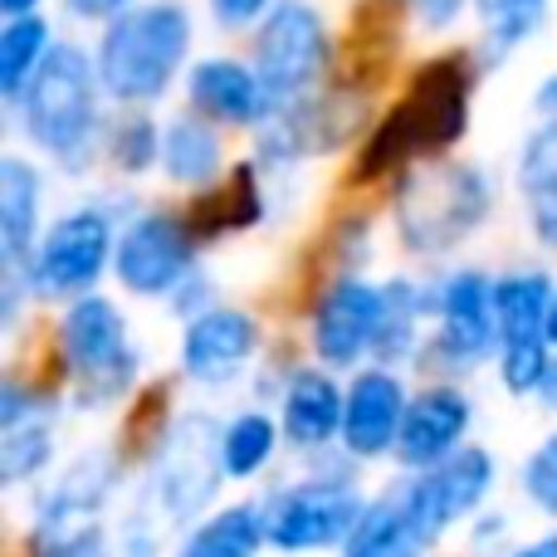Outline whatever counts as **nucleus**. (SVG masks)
Wrapping results in <instances>:
<instances>
[{"mask_svg": "<svg viewBox=\"0 0 557 557\" xmlns=\"http://www.w3.org/2000/svg\"><path fill=\"white\" fill-rule=\"evenodd\" d=\"M557 347L548 337H523V343H504L499 347V382L509 396H539L548 382Z\"/></svg>", "mask_w": 557, "mask_h": 557, "instance_id": "nucleus-32", "label": "nucleus"}, {"mask_svg": "<svg viewBox=\"0 0 557 557\" xmlns=\"http://www.w3.org/2000/svg\"><path fill=\"white\" fill-rule=\"evenodd\" d=\"M69 10L84 15V20H113V15L127 10V0H69Z\"/></svg>", "mask_w": 557, "mask_h": 557, "instance_id": "nucleus-39", "label": "nucleus"}, {"mask_svg": "<svg viewBox=\"0 0 557 557\" xmlns=\"http://www.w3.org/2000/svg\"><path fill=\"white\" fill-rule=\"evenodd\" d=\"M278 431H284V425H274V416H264V411H240L235 421H225L221 425L225 480H255V474L274 460Z\"/></svg>", "mask_w": 557, "mask_h": 557, "instance_id": "nucleus-29", "label": "nucleus"}, {"mask_svg": "<svg viewBox=\"0 0 557 557\" xmlns=\"http://www.w3.org/2000/svg\"><path fill=\"white\" fill-rule=\"evenodd\" d=\"M435 313H441V333H435V362L470 372L484 357L504 347L499 337V308H494V278L484 270H455L435 288Z\"/></svg>", "mask_w": 557, "mask_h": 557, "instance_id": "nucleus-12", "label": "nucleus"}, {"mask_svg": "<svg viewBox=\"0 0 557 557\" xmlns=\"http://www.w3.org/2000/svg\"><path fill=\"white\" fill-rule=\"evenodd\" d=\"M509 557H557V533H543V539L523 543V548H513Z\"/></svg>", "mask_w": 557, "mask_h": 557, "instance_id": "nucleus-40", "label": "nucleus"}, {"mask_svg": "<svg viewBox=\"0 0 557 557\" xmlns=\"http://www.w3.org/2000/svg\"><path fill=\"white\" fill-rule=\"evenodd\" d=\"M494 211V186L480 166L470 162H435L416 166L396 182L392 196V221L396 240L421 260L450 255L465 245Z\"/></svg>", "mask_w": 557, "mask_h": 557, "instance_id": "nucleus-4", "label": "nucleus"}, {"mask_svg": "<svg viewBox=\"0 0 557 557\" xmlns=\"http://www.w3.org/2000/svg\"><path fill=\"white\" fill-rule=\"evenodd\" d=\"M553 274L543 270H513L494 278V308H499V337L523 343V337H548V308H553Z\"/></svg>", "mask_w": 557, "mask_h": 557, "instance_id": "nucleus-25", "label": "nucleus"}, {"mask_svg": "<svg viewBox=\"0 0 557 557\" xmlns=\"http://www.w3.org/2000/svg\"><path fill=\"white\" fill-rule=\"evenodd\" d=\"M376 327H382V288L357 274H343L318 294L308 318V343L323 367H357L372 357Z\"/></svg>", "mask_w": 557, "mask_h": 557, "instance_id": "nucleus-13", "label": "nucleus"}, {"mask_svg": "<svg viewBox=\"0 0 557 557\" xmlns=\"http://www.w3.org/2000/svg\"><path fill=\"white\" fill-rule=\"evenodd\" d=\"M343 411H347V392L318 367L288 376L284 396H278V425L298 450H323V445L343 441Z\"/></svg>", "mask_w": 557, "mask_h": 557, "instance_id": "nucleus-18", "label": "nucleus"}, {"mask_svg": "<svg viewBox=\"0 0 557 557\" xmlns=\"http://www.w3.org/2000/svg\"><path fill=\"white\" fill-rule=\"evenodd\" d=\"M425 553H431V533L416 523L401 484L367 499L343 543V557H425Z\"/></svg>", "mask_w": 557, "mask_h": 557, "instance_id": "nucleus-19", "label": "nucleus"}, {"mask_svg": "<svg viewBox=\"0 0 557 557\" xmlns=\"http://www.w3.org/2000/svg\"><path fill=\"white\" fill-rule=\"evenodd\" d=\"M186 49H191V20L182 5L157 0V5H133L108 20L98 39V78L103 94L123 108H147L172 88L182 74Z\"/></svg>", "mask_w": 557, "mask_h": 557, "instance_id": "nucleus-3", "label": "nucleus"}, {"mask_svg": "<svg viewBox=\"0 0 557 557\" xmlns=\"http://www.w3.org/2000/svg\"><path fill=\"white\" fill-rule=\"evenodd\" d=\"M162 172H166V182L196 186V191L221 182L225 147H221V137H215V127L206 123V113L201 117L182 113L162 127Z\"/></svg>", "mask_w": 557, "mask_h": 557, "instance_id": "nucleus-23", "label": "nucleus"}, {"mask_svg": "<svg viewBox=\"0 0 557 557\" xmlns=\"http://www.w3.org/2000/svg\"><path fill=\"white\" fill-rule=\"evenodd\" d=\"M186 94L191 108L215 123H235V127H260L274 113L270 88H264L260 69L240 64V59H201V64L186 74Z\"/></svg>", "mask_w": 557, "mask_h": 557, "instance_id": "nucleus-17", "label": "nucleus"}, {"mask_svg": "<svg viewBox=\"0 0 557 557\" xmlns=\"http://www.w3.org/2000/svg\"><path fill=\"white\" fill-rule=\"evenodd\" d=\"M29 557H123L108 543L98 523H74V529H35L29 533Z\"/></svg>", "mask_w": 557, "mask_h": 557, "instance_id": "nucleus-34", "label": "nucleus"}, {"mask_svg": "<svg viewBox=\"0 0 557 557\" xmlns=\"http://www.w3.org/2000/svg\"><path fill=\"white\" fill-rule=\"evenodd\" d=\"M54 347L64 372L74 376V401L84 411H103V406L123 401V392L137 376V352L127 343V318L103 294L69 298L64 318L54 327Z\"/></svg>", "mask_w": 557, "mask_h": 557, "instance_id": "nucleus-5", "label": "nucleus"}, {"mask_svg": "<svg viewBox=\"0 0 557 557\" xmlns=\"http://www.w3.org/2000/svg\"><path fill=\"white\" fill-rule=\"evenodd\" d=\"M103 152L123 176H147L157 162H162V133H157L152 117L133 113V117H123V123L108 133Z\"/></svg>", "mask_w": 557, "mask_h": 557, "instance_id": "nucleus-31", "label": "nucleus"}, {"mask_svg": "<svg viewBox=\"0 0 557 557\" xmlns=\"http://www.w3.org/2000/svg\"><path fill=\"white\" fill-rule=\"evenodd\" d=\"M406 406H411V392H406L396 367L376 362V367H367V372H357L352 386H347V411H343L347 460H382V455H396V441H401V425H406Z\"/></svg>", "mask_w": 557, "mask_h": 557, "instance_id": "nucleus-15", "label": "nucleus"}, {"mask_svg": "<svg viewBox=\"0 0 557 557\" xmlns=\"http://www.w3.org/2000/svg\"><path fill=\"white\" fill-rule=\"evenodd\" d=\"M529 211H533V235H539L548 250H557V191L529 196Z\"/></svg>", "mask_w": 557, "mask_h": 557, "instance_id": "nucleus-37", "label": "nucleus"}, {"mask_svg": "<svg viewBox=\"0 0 557 557\" xmlns=\"http://www.w3.org/2000/svg\"><path fill=\"white\" fill-rule=\"evenodd\" d=\"M327 54H333V45H327V29L313 5H304V0L274 5L260 25V39H255V69L270 88V103L284 108L313 94V84L327 74Z\"/></svg>", "mask_w": 557, "mask_h": 557, "instance_id": "nucleus-9", "label": "nucleus"}, {"mask_svg": "<svg viewBox=\"0 0 557 557\" xmlns=\"http://www.w3.org/2000/svg\"><path fill=\"white\" fill-rule=\"evenodd\" d=\"M49 20L45 15H10V25L0 29V94L15 103L25 94V84L35 78V69L49 59Z\"/></svg>", "mask_w": 557, "mask_h": 557, "instance_id": "nucleus-27", "label": "nucleus"}, {"mask_svg": "<svg viewBox=\"0 0 557 557\" xmlns=\"http://www.w3.org/2000/svg\"><path fill=\"white\" fill-rule=\"evenodd\" d=\"M35 5H39V0H0V10H5V15H29Z\"/></svg>", "mask_w": 557, "mask_h": 557, "instance_id": "nucleus-43", "label": "nucleus"}, {"mask_svg": "<svg viewBox=\"0 0 557 557\" xmlns=\"http://www.w3.org/2000/svg\"><path fill=\"white\" fill-rule=\"evenodd\" d=\"M474 15H480L490 54H509V49H519L523 39L543 29L548 0H474Z\"/></svg>", "mask_w": 557, "mask_h": 557, "instance_id": "nucleus-30", "label": "nucleus"}, {"mask_svg": "<svg viewBox=\"0 0 557 557\" xmlns=\"http://www.w3.org/2000/svg\"><path fill=\"white\" fill-rule=\"evenodd\" d=\"M539 401H543V406H548V411L557 416V352H553V367H548V382H543Z\"/></svg>", "mask_w": 557, "mask_h": 557, "instance_id": "nucleus-42", "label": "nucleus"}, {"mask_svg": "<svg viewBox=\"0 0 557 557\" xmlns=\"http://www.w3.org/2000/svg\"><path fill=\"white\" fill-rule=\"evenodd\" d=\"M98 94H103L98 59H88L78 45H54L25 84V94L15 98L25 137L45 157H54L69 176H84L103 152Z\"/></svg>", "mask_w": 557, "mask_h": 557, "instance_id": "nucleus-2", "label": "nucleus"}, {"mask_svg": "<svg viewBox=\"0 0 557 557\" xmlns=\"http://www.w3.org/2000/svg\"><path fill=\"white\" fill-rule=\"evenodd\" d=\"M201 235L176 211H143L117 231L113 274L133 298H166L196 274Z\"/></svg>", "mask_w": 557, "mask_h": 557, "instance_id": "nucleus-8", "label": "nucleus"}, {"mask_svg": "<svg viewBox=\"0 0 557 557\" xmlns=\"http://www.w3.org/2000/svg\"><path fill=\"white\" fill-rule=\"evenodd\" d=\"M523 494H529L533 509L557 519V431L523 460Z\"/></svg>", "mask_w": 557, "mask_h": 557, "instance_id": "nucleus-35", "label": "nucleus"}, {"mask_svg": "<svg viewBox=\"0 0 557 557\" xmlns=\"http://www.w3.org/2000/svg\"><path fill=\"white\" fill-rule=\"evenodd\" d=\"M191 231L201 240H221V235H240L250 225L264 221V186H260V166L240 162L231 176H221L215 186H206L196 196V206L186 211Z\"/></svg>", "mask_w": 557, "mask_h": 557, "instance_id": "nucleus-20", "label": "nucleus"}, {"mask_svg": "<svg viewBox=\"0 0 557 557\" xmlns=\"http://www.w3.org/2000/svg\"><path fill=\"white\" fill-rule=\"evenodd\" d=\"M211 15L221 20L225 29H245L270 15V0H211Z\"/></svg>", "mask_w": 557, "mask_h": 557, "instance_id": "nucleus-36", "label": "nucleus"}, {"mask_svg": "<svg viewBox=\"0 0 557 557\" xmlns=\"http://www.w3.org/2000/svg\"><path fill=\"white\" fill-rule=\"evenodd\" d=\"M260 352V318L235 304H211L186 318L182 333V372L196 386H225Z\"/></svg>", "mask_w": 557, "mask_h": 557, "instance_id": "nucleus-14", "label": "nucleus"}, {"mask_svg": "<svg viewBox=\"0 0 557 557\" xmlns=\"http://www.w3.org/2000/svg\"><path fill=\"white\" fill-rule=\"evenodd\" d=\"M425 308H435V298L421 294L411 278L382 284V327H376V347H372L376 362L396 367V362L421 352V313Z\"/></svg>", "mask_w": 557, "mask_h": 557, "instance_id": "nucleus-26", "label": "nucleus"}, {"mask_svg": "<svg viewBox=\"0 0 557 557\" xmlns=\"http://www.w3.org/2000/svg\"><path fill=\"white\" fill-rule=\"evenodd\" d=\"M548 343L557 347V294H553V308H548Z\"/></svg>", "mask_w": 557, "mask_h": 557, "instance_id": "nucleus-44", "label": "nucleus"}, {"mask_svg": "<svg viewBox=\"0 0 557 557\" xmlns=\"http://www.w3.org/2000/svg\"><path fill=\"white\" fill-rule=\"evenodd\" d=\"M411 10L421 15V25L445 29V25H450V20L465 10V0H411Z\"/></svg>", "mask_w": 557, "mask_h": 557, "instance_id": "nucleus-38", "label": "nucleus"}, {"mask_svg": "<svg viewBox=\"0 0 557 557\" xmlns=\"http://www.w3.org/2000/svg\"><path fill=\"white\" fill-rule=\"evenodd\" d=\"M113 250H117L113 215L98 211V206H78V211L59 215L35 240L29 260L10 274L25 278V288L35 298H78L94 294L103 270H113Z\"/></svg>", "mask_w": 557, "mask_h": 557, "instance_id": "nucleus-6", "label": "nucleus"}, {"mask_svg": "<svg viewBox=\"0 0 557 557\" xmlns=\"http://www.w3.org/2000/svg\"><path fill=\"white\" fill-rule=\"evenodd\" d=\"M470 94L474 78L460 54L425 64L411 78L401 103L362 143L352 182H382L392 172H406L411 162H425V157H441L445 147H455L470 127Z\"/></svg>", "mask_w": 557, "mask_h": 557, "instance_id": "nucleus-1", "label": "nucleus"}, {"mask_svg": "<svg viewBox=\"0 0 557 557\" xmlns=\"http://www.w3.org/2000/svg\"><path fill=\"white\" fill-rule=\"evenodd\" d=\"M264 543H270V529H264L260 504H231L196 523L172 557H260Z\"/></svg>", "mask_w": 557, "mask_h": 557, "instance_id": "nucleus-24", "label": "nucleus"}, {"mask_svg": "<svg viewBox=\"0 0 557 557\" xmlns=\"http://www.w3.org/2000/svg\"><path fill=\"white\" fill-rule=\"evenodd\" d=\"M39 206H45V182L25 157H0V250L5 270H20L39 240Z\"/></svg>", "mask_w": 557, "mask_h": 557, "instance_id": "nucleus-22", "label": "nucleus"}, {"mask_svg": "<svg viewBox=\"0 0 557 557\" xmlns=\"http://www.w3.org/2000/svg\"><path fill=\"white\" fill-rule=\"evenodd\" d=\"M54 460V411L25 416V421L0 425V480L10 490L29 484L45 465Z\"/></svg>", "mask_w": 557, "mask_h": 557, "instance_id": "nucleus-28", "label": "nucleus"}, {"mask_svg": "<svg viewBox=\"0 0 557 557\" xmlns=\"http://www.w3.org/2000/svg\"><path fill=\"white\" fill-rule=\"evenodd\" d=\"M494 490V455L484 445H460L445 460L425 465V470H411L401 480V494L411 504L416 523L431 533V543L441 539L445 529H455L460 519L484 509Z\"/></svg>", "mask_w": 557, "mask_h": 557, "instance_id": "nucleus-11", "label": "nucleus"}, {"mask_svg": "<svg viewBox=\"0 0 557 557\" xmlns=\"http://www.w3.org/2000/svg\"><path fill=\"white\" fill-rule=\"evenodd\" d=\"M362 494L352 480H308L288 484L270 494L264 504V529H270V548L278 553H318V548H343L352 533L357 513H362Z\"/></svg>", "mask_w": 557, "mask_h": 557, "instance_id": "nucleus-10", "label": "nucleus"}, {"mask_svg": "<svg viewBox=\"0 0 557 557\" xmlns=\"http://www.w3.org/2000/svg\"><path fill=\"white\" fill-rule=\"evenodd\" d=\"M533 103H539V113H557V74L533 94Z\"/></svg>", "mask_w": 557, "mask_h": 557, "instance_id": "nucleus-41", "label": "nucleus"}, {"mask_svg": "<svg viewBox=\"0 0 557 557\" xmlns=\"http://www.w3.org/2000/svg\"><path fill=\"white\" fill-rule=\"evenodd\" d=\"M225 480L221 465V425L206 416L166 425V435L152 441V480H147V504L166 523H191L211 504L215 484Z\"/></svg>", "mask_w": 557, "mask_h": 557, "instance_id": "nucleus-7", "label": "nucleus"}, {"mask_svg": "<svg viewBox=\"0 0 557 557\" xmlns=\"http://www.w3.org/2000/svg\"><path fill=\"white\" fill-rule=\"evenodd\" d=\"M519 191L523 196L557 191V113H548V123L533 127L529 143H523V152H519Z\"/></svg>", "mask_w": 557, "mask_h": 557, "instance_id": "nucleus-33", "label": "nucleus"}, {"mask_svg": "<svg viewBox=\"0 0 557 557\" xmlns=\"http://www.w3.org/2000/svg\"><path fill=\"white\" fill-rule=\"evenodd\" d=\"M117 490V460L103 450L84 455L39 504L35 529H74V523H98V509Z\"/></svg>", "mask_w": 557, "mask_h": 557, "instance_id": "nucleus-21", "label": "nucleus"}, {"mask_svg": "<svg viewBox=\"0 0 557 557\" xmlns=\"http://www.w3.org/2000/svg\"><path fill=\"white\" fill-rule=\"evenodd\" d=\"M470 421H474V401L460 392V386H450V382L425 386V392H416L411 406H406L396 460H401L406 470H425V465L445 460L450 450L465 445Z\"/></svg>", "mask_w": 557, "mask_h": 557, "instance_id": "nucleus-16", "label": "nucleus"}]
</instances>
